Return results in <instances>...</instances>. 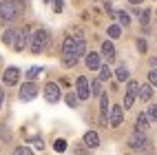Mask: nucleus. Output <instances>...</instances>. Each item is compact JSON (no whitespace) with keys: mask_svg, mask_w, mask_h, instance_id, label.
I'll return each mask as SVG.
<instances>
[{"mask_svg":"<svg viewBox=\"0 0 157 155\" xmlns=\"http://www.w3.org/2000/svg\"><path fill=\"white\" fill-rule=\"evenodd\" d=\"M115 18H117L120 27H128V25H131V18H128L126 11H115Z\"/></svg>","mask_w":157,"mask_h":155,"instance_id":"17","label":"nucleus"},{"mask_svg":"<svg viewBox=\"0 0 157 155\" xmlns=\"http://www.w3.org/2000/svg\"><path fill=\"white\" fill-rule=\"evenodd\" d=\"M102 56L113 62V60H115V47H113L111 42H104V45H102Z\"/></svg>","mask_w":157,"mask_h":155,"instance_id":"15","label":"nucleus"},{"mask_svg":"<svg viewBox=\"0 0 157 155\" xmlns=\"http://www.w3.org/2000/svg\"><path fill=\"white\" fill-rule=\"evenodd\" d=\"M100 107H102V122L109 124V95L106 93H100Z\"/></svg>","mask_w":157,"mask_h":155,"instance_id":"11","label":"nucleus"},{"mask_svg":"<svg viewBox=\"0 0 157 155\" xmlns=\"http://www.w3.org/2000/svg\"><path fill=\"white\" fill-rule=\"evenodd\" d=\"M84 144H86L89 149H98L100 146V135H98L95 131H89L86 135H84Z\"/></svg>","mask_w":157,"mask_h":155,"instance_id":"13","label":"nucleus"},{"mask_svg":"<svg viewBox=\"0 0 157 155\" xmlns=\"http://www.w3.org/2000/svg\"><path fill=\"white\" fill-rule=\"evenodd\" d=\"M75 91H78V100H86L91 95V84L84 76H80L78 82H75Z\"/></svg>","mask_w":157,"mask_h":155,"instance_id":"4","label":"nucleus"},{"mask_svg":"<svg viewBox=\"0 0 157 155\" xmlns=\"http://www.w3.org/2000/svg\"><path fill=\"white\" fill-rule=\"evenodd\" d=\"M128 2H131V5H142L144 0H128Z\"/></svg>","mask_w":157,"mask_h":155,"instance_id":"34","label":"nucleus"},{"mask_svg":"<svg viewBox=\"0 0 157 155\" xmlns=\"http://www.w3.org/2000/svg\"><path fill=\"white\" fill-rule=\"evenodd\" d=\"M91 93H93V95H100V93H102V89H100V80H95V82L91 84Z\"/></svg>","mask_w":157,"mask_h":155,"instance_id":"28","label":"nucleus"},{"mask_svg":"<svg viewBox=\"0 0 157 155\" xmlns=\"http://www.w3.org/2000/svg\"><path fill=\"white\" fill-rule=\"evenodd\" d=\"M98 71H100V82H104V80L111 78V69H109V67H100Z\"/></svg>","mask_w":157,"mask_h":155,"instance_id":"22","label":"nucleus"},{"mask_svg":"<svg viewBox=\"0 0 157 155\" xmlns=\"http://www.w3.org/2000/svg\"><path fill=\"white\" fill-rule=\"evenodd\" d=\"M86 67L91 69V71H98L102 64H100V53H95V51H93V53H86Z\"/></svg>","mask_w":157,"mask_h":155,"instance_id":"14","label":"nucleus"},{"mask_svg":"<svg viewBox=\"0 0 157 155\" xmlns=\"http://www.w3.org/2000/svg\"><path fill=\"white\" fill-rule=\"evenodd\" d=\"M137 91H140V84L135 80H128V91H126V95H124V107H126V109L133 107L135 98H137Z\"/></svg>","mask_w":157,"mask_h":155,"instance_id":"5","label":"nucleus"},{"mask_svg":"<svg viewBox=\"0 0 157 155\" xmlns=\"http://www.w3.org/2000/svg\"><path fill=\"white\" fill-rule=\"evenodd\" d=\"M120 33H122V27L120 25H111L109 27V36L111 38H120Z\"/></svg>","mask_w":157,"mask_h":155,"instance_id":"21","label":"nucleus"},{"mask_svg":"<svg viewBox=\"0 0 157 155\" xmlns=\"http://www.w3.org/2000/svg\"><path fill=\"white\" fill-rule=\"evenodd\" d=\"M36 95H38V87L33 84V82H27V84H22V89H20V100H22V102L33 100Z\"/></svg>","mask_w":157,"mask_h":155,"instance_id":"7","label":"nucleus"},{"mask_svg":"<svg viewBox=\"0 0 157 155\" xmlns=\"http://www.w3.org/2000/svg\"><path fill=\"white\" fill-rule=\"evenodd\" d=\"M16 33H18L16 29H7V31H5V36H2V42H5V45H13Z\"/></svg>","mask_w":157,"mask_h":155,"instance_id":"19","label":"nucleus"},{"mask_svg":"<svg viewBox=\"0 0 157 155\" xmlns=\"http://www.w3.org/2000/svg\"><path fill=\"white\" fill-rule=\"evenodd\" d=\"M53 149H56V153H64V151H67V142H64V140H56Z\"/></svg>","mask_w":157,"mask_h":155,"instance_id":"24","label":"nucleus"},{"mask_svg":"<svg viewBox=\"0 0 157 155\" xmlns=\"http://www.w3.org/2000/svg\"><path fill=\"white\" fill-rule=\"evenodd\" d=\"M124 120V113H122V107H111L109 109V124L113 129H117Z\"/></svg>","mask_w":157,"mask_h":155,"instance_id":"9","label":"nucleus"},{"mask_svg":"<svg viewBox=\"0 0 157 155\" xmlns=\"http://www.w3.org/2000/svg\"><path fill=\"white\" fill-rule=\"evenodd\" d=\"M60 95H62V93H60V89H58L56 82H49V84L44 87V100H47V102L56 104V102L60 100Z\"/></svg>","mask_w":157,"mask_h":155,"instance_id":"6","label":"nucleus"},{"mask_svg":"<svg viewBox=\"0 0 157 155\" xmlns=\"http://www.w3.org/2000/svg\"><path fill=\"white\" fill-rule=\"evenodd\" d=\"M115 78H117L120 82H126L128 80V69L126 67H117L115 69Z\"/></svg>","mask_w":157,"mask_h":155,"instance_id":"20","label":"nucleus"},{"mask_svg":"<svg viewBox=\"0 0 157 155\" xmlns=\"http://www.w3.org/2000/svg\"><path fill=\"white\" fill-rule=\"evenodd\" d=\"M137 95L144 100V102H148L151 98H153V89L148 87V84H146V87H140V91H137Z\"/></svg>","mask_w":157,"mask_h":155,"instance_id":"18","label":"nucleus"},{"mask_svg":"<svg viewBox=\"0 0 157 155\" xmlns=\"http://www.w3.org/2000/svg\"><path fill=\"white\" fill-rule=\"evenodd\" d=\"M25 11L22 0H2L0 2V20L2 22H13L20 18V14Z\"/></svg>","mask_w":157,"mask_h":155,"instance_id":"2","label":"nucleus"},{"mask_svg":"<svg viewBox=\"0 0 157 155\" xmlns=\"http://www.w3.org/2000/svg\"><path fill=\"white\" fill-rule=\"evenodd\" d=\"M148 16H151L148 11H144V14H142V25H144V27L148 25Z\"/></svg>","mask_w":157,"mask_h":155,"instance_id":"33","label":"nucleus"},{"mask_svg":"<svg viewBox=\"0 0 157 155\" xmlns=\"http://www.w3.org/2000/svg\"><path fill=\"white\" fill-rule=\"evenodd\" d=\"M47 45H49V33L44 29H38L33 36H31V53H42V51L47 49Z\"/></svg>","mask_w":157,"mask_h":155,"instance_id":"3","label":"nucleus"},{"mask_svg":"<svg viewBox=\"0 0 157 155\" xmlns=\"http://www.w3.org/2000/svg\"><path fill=\"white\" fill-rule=\"evenodd\" d=\"M67 104L73 107V109L78 107V95H75V93H69V95H67Z\"/></svg>","mask_w":157,"mask_h":155,"instance_id":"25","label":"nucleus"},{"mask_svg":"<svg viewBox=\"0 0 157 155\" xmlns=\"http://www.w3.org/2000/svg\"><path fill=\"white\" fill-rule=\"evenodd\" d=\"M40 71H42L40 67H31V69L27 71V78H29V80H36V78L40 76Z\"/></svg>","mask_w":157,"mask_h":155,"instance_id":"23","label":"nucleus"},{"mask_svg":"<svg viewBox=\"0 0 157 155\" xmlns=\"http://www.w3.org/2000/svg\"><path fill=\"white\" fill-rule=\"evenodd\" d=\"M11 155H33V153H31V149H27V146H18Z\"/></svg>","mask_w":157,"mask_h":155,"instance_id":"26","label":"nucleus"},{"mask_svg":"<svg viewBox=\"0 0 157 155\" xmlns=\"http://www.w3.org/2000/svg\"><path fill=\"white\" fill-rule=\"evenodd\" d=\"M82 56H86V42H84V38H82L80 33L67 36L64 38V45H62V62H64V67L78 64V60Z\"/></svg>","mask_w":157,"mask_h":155,"instance_id":"1","label":"nucleus"},{"mask_svg":"<svg viewBox=\"0 0 157 155\" xmlns=\"http://www.w3.org/2000/svg\"><path fill=\"white\" fill-rule=\"evenodd\" d=\"M73 155H89V151H86L84 146H82V144H78L75 151H73Z\"/></svg>","mask_w":157,"mask_h":155,"instance_id":"30","label":"nucleus"},{"mask_svg":"<svg viewBox=\"0 0 157 155\" xmlns=\"http://www.w3.org/2000/svg\"><path fill=\"white\" fill-rule=\"evenodd\" d=\"M2 100H5V93H2V89H0V107H2Z\"/></svg>","mask_w":157,"mask_h":155,"instance_id":"35","label":"nucleus"},{"mask_svg":"<svg viewBox=\"0 0 157 155\" xmlns=\"http://www.w3.org/2000/svg\"><path fill=\"white\" fill-rule=\"evenodd\" d=\"M146 142H148V140H146L144 133H137V131H135L133 135L128 138V146H131V149H144Z\"/></svg>","mask_w":157,"mask_h":155,"instance_id":"10","label":"nucleus"},{"mask_svg":"<svg viewBox=\"0 0 157 155\" xmlns=\"http://www.w3.org/2000/svg\"><path fill=\"white\" fill-rule=\"evenodd\" d=\"M18 78H20V71H18V67H9V69H5V73H2V82L7 87H13V84H18Z\"/></svg>","mask_w":157,"mask_h":155,"instance_id":"8","label":"nucleus"},{"mask_svg":"<svg viewBox=\"0 0 157 155\" xmlns=\"http://www.w3.org/2000/svg\"><path fill=\"white\" fill-rule=\"evenodd\" d=\"M25 47H27V29L18 31V33H16V40H13V49H16V51H22Z\"/></svg>","mask_w":157,"mask_h":155,"instance_id":"12","label":"nucleus"},{"mask_svg":"<svg viewBox=\"0 0 157 155\" xmlns=\"http://www.w3.org/2000/svg\"><path fill=\"white\" fill-rule=\"evenodd\" d=\"M148 115H146V113H140L137 115V133H144L146 129H148Z\"/></svg>","mask_w":157,"mask_h":155,"instance_id":"16","label":"nucleus"},{"mask_svg":"<svg viewBox=\"0 0 157 155\" xmlns=\"http://www.w3.org/2000/svg\"><path fill=\"white\" fill-rule=\"evenodd\" d=\"M62 9H64V2H62V0H53V11H56V14H60Z\"/></svg>","mask_w":157,"mask_h":155,"instance_id":"29","label":"nucleus"},{"mask_svg":"<svg viewBox=\"0 0 157 155\" xmlns=\"http://www.w3.org/2000/svg\"><path fill=\"white\" fill-rule=\"evenodd\" d=\"M137 49L142 51V53H146V42L144 40H137Z\"/></svg>","mask_w":157,"mask_h":155,"instance_id":"32","label":"nucleus"},{"mask_svg":"<svg viewBox=\"0 0 157 155\" xmlns=\"http://www.w3.org/2000/svg\"><path fill=\"white\" fill-rule=\"evenodd\" d=\"M146 115H148V120H157V104H151Z\"/></svg>","mask_w":157,"mask_h":155,"instance_id":"27","label":"nucleus"},{"mask_svg":"<svg viewBox=\"0 0 157 155\" xmlns=\"http://www.w3.org/2000/svg\"><path fill=\"white\" fill-rule=\"evenodd\" d=\"M148 82H151V84H157V69H153L148 73Z\"/></svg>","mask_w":157,"mask_h":155,"instance_id":"31","label":"nucleus"}]
</instances>
